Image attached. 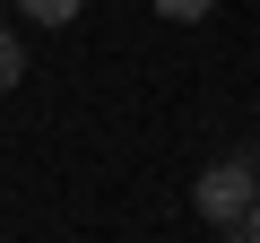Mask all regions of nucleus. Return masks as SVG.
Instances as JSON below:
<instances>
[{
	"label": "nucleus",
	"instance_id": "nucleus-3",
	"mask_svg": "<svg viewBox=\"0 0 260 243\" xmlns=\"http://www.w3.org/2000/svg\"><path fill=\"white\" fill-rule=\"evenodd\" d=\"M18 78H26V44H18V35H9V26H0V96H9V87H18Z\"/></svg>",
	"mask_w": 260,
	"mask_h": 243
},
{
	"label": "nucleus",
	"instance_id": "nucleus-5",
	"mask_svg": "<svg viewBox=\"0 0 260 243\" xmlns=\"http://www.w3.org/2000/svg\"><path fill=\"white\" fill-rule=\"evenodd\" d=\"M234 234H251V243H260V200H251V217H243V226H234Z\"/></svg>",
	"mask_w": 260,
	"mask_h": 243
},
{
	"label": "nucleus",
	"instance_id": "nucleus-2",
	"mask_svg": "<svg viewBox=\"0 0 260 243\" xmlns=\"http://www.w3.org/2000/svg\"><path fill=\"white\" fill-rule=\"evenodd\" d=\"M18 9H26V18H35V26H70V18H78V9H87V0H18Z\"/></svg>",
	"mask_w": 260,
	"mask_h": 243
},
{
	"label": "nucleus",
	"instance_id": "nucleus-1",
	"mask_svg": "<svg viewBox=\"0 0 260 243\" xmlns=\"http://www.w3.org/2000/svg\"><path fill=\"white\" fill-rule=\"evenodd\" d=\"M191 200H200V217H208V226H225V234H234V226L251 217V200H260V165L225 157V165H208V174L191 183Z\"/></svg>",
	"mask_w": 260,
	"mask_h": 243
},
{
	"label": "nucleus",
	"instance_id": "nucleus-6",
	"mask_svg": "<svg viewBox=\"0 0 260 243\" xmlns=\"http://www.w3.org/2000/svg\"><path fill=\"white\" fill-rule=\"evenodd\" d=\"M251 165H260V157H251Z\"/></svg>",
	"mask_w": 260,
	"mask_h": 243
},
{
	"label": "nucleus",
	"instance_id": "nucleus-4",
	"mask_svg": "<svg viewBox=\"0 0 260 243\" xmlns=\"http://www.w3.org/2000/svg\"><path fill=\"white\" fill-rule=\"evenodd\" d=\"M148 9H156V18H208L217 0H148Z\"/></svg>",
	"mask_w": 260,
	"mask_h": 243
}]
</instances>
